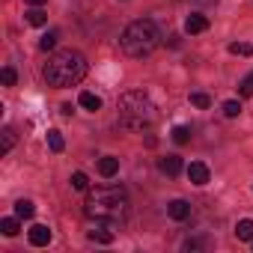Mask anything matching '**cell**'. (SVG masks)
Here are the masks:
<instances>
[{
  "label": "cell",
  "mask_w": 253,
  "mask_h": 253,
  "mask_svg": "<svg viewBox=\"0 0 253 253\" xmlns=\"http://www.w3.org/2000/svg\"><path fill=\"white\" fill-rule=\"evenodd\" d=\"M84 75H86V60H84V54H78L72 48L57 51L45 66V81H48V86H57V89L81 84Z\"/></svg>",
  "instance_id": "6da1fadb"
},
{
  "label": "cell",
  "mask_w": 253,
  "mask_h": 253,
  "mask_svg": "<svg viewBox=\"0 0 253 253\" xmlns=\"http://www.w3.org/2000/svg\"><path fill=\"white\" fill-rule=\"evenodd\" d=\"M84 211H86V217H95V220H122L125 211H128V197L116 185L95 188V191H89Z\"/></svg>",
  "instance_id": "7a4b0ae2"
},
{
  "label": "cell",
  "mask_w": 253,
  "mask_h": 253,
  "mask_svg": "<svg viewBox=\"0 0 253 253\" xmlns=\"http://www.w3.org/2000/svg\"><path fill=\"white\" fill-rule=\"evenodd\" d=\"M116 110H119L122 122L128 125V128H146V125H152L155 116H158L155 101H152L143 89L122 92V95L116 98Z\"/></svg>",
  "instance_id": "3957f363"
},
{
  "label": "cell",
  "mask_w": 253,
  "mask_h": 253,
  "mask_svg": "<svg viewBox=\"0 0 253 253\" xmlns=\"http://www.w3.org/2000/svg\"><path fill=\"white\" fill-rule=\"evenodd\" d=\"M158 42H161L158 27H155V21H149V18L131 21L128 27H125V33H122V51L128 54V57H134V60L149 57V54L158 48Z\"/></svg>",
  "instance_id": "277c9868"
},
{
  "label": "cell",
  "mask_w": 253,
  "mask_h": 253,
  "mask_svg": "<svg viewBox=\"0 0 253 253\" xmlns=\"http://www.w3.org/2000/svg\"><path fill=\"white\" fill-rule=\"evenodd\" d=\"M27 238H30V244H33V247H45V244L51 241V229H48L45 223H36V226L27 232Z\"/></svg>",
  "instance_id": "5b68a950"
},
{
  "label": "cell",
  "mask_w": 253,
  "mask_h": 253,
  "mask_svg": "<svg viewBox=\"0 0 253 253\" xmlns=\"http://www.w3.org/2000/svg\"><path fill=\"white\" fill-rule=\"evenodd\" d=\"M158 170L167 173V176H179V173H182V158H179V155H167V158L158 161Z\"/></svg>",
  "instance_id": "8992f818"
},
{
  "label": "cell",
  "mask_w": 253,
  "mask_h": 253,
  "mask_svg": "<svg viewBox=\"0 0 253 253\" xmlns=\"http://www.w3.org/2000/svg\"><path fill=\"white\" fill-rule=\"evenodd\" d=\"M188 179H191L194 185H206V182H209V167H206L203 161H194V164L188 167Z\"/></svg>",
  "instance_id": "52a82bcc"
},
{
  "label": "cell",
  "mask_w": 253,
  "mask_h": 253,
  "mask_svg": "<svg viewBox=\"0 0 253 253\" xmlns=\"http://www.w3.org/2000/svg\"><path fill=\"white\" fill-rule=\"evenodd\" d=\"M167 214H170L173 220H185V217H191V206H188L185 200H173V203L167 206Z\"/></svg>",
  "instance_id": "ba28073f"
},
{
  "label": "cell",
  "mask_w": 253,
  "mask_h": 253,
  "mask_svg": "<svg viewBox=\"0 0 253 253\" xmlns=\"http://www.w3.org/2000/svg\"><path fill=\"white\" fill-rule=\"evenodd\" d=\"M98 173H101L104 179L116 176V173H119V158H113V155H104V158L98 161Z\"/></svg>",
  "instance_id": "9c48e42d"
},
{
  "label": "cell",
  "mask_w": 253,
  "mask_h": 253,
  "mask_svg": "<svg viewBox=\"0 0 253 253\" xmlns=\"http://www.w3.org/2000/svg\"><path fill=\"white\" fill-rule=\"evenodd\" d=\"M185 30L188 33H203V30H209V18L206 15H188L185 18Z\"/></svg>",
  "instance_id": "30bf717a"
},
{
  "label": "cell",
  "mask_w": 253,
  "mask_h": 253,
  "mask_svg": "<svg viewBox=\"0 0 253 253\" xmlns=\"http://www.w3.org/2000/svg\"><path fill=\"white\" fill-rule=\"evenodd\" d=\"M78 104L84 107V110H101V98L95 95V92H81V98H78Z\"/></svg>",
  "instance_id": "8fae6325"
},
{
  "label": "cell",
  "mask_w": 253,
  "mask_h": 253,
  "mask_svg": "<svg viewBox=\"0 0 253 253\" xmlns=\"http://www.w3.org/2000/svg\"><path fill=\"white\" fill-rule=\"evenodd\" d=\"M235 235H238L241 241H253V220H247V217L238 220V223H235Z\"/></svg>",
  "instance_id": "7c38bea8"
},
{
  "label": "cell",
  "mask_w": 253,
  "mask_h": 253,
  "mask_svg": "<svg viewBox=\"0 0 253 253\" xmlns=\"http://www.w3.org/2000/svg\"><path fill=\"white\" fill-rule=\"evenodd\" d=\"M86 235H89V241H98V244H110V241H113V232H110V229H104V226L89 229Z\"/></svg>",
  "instance_id": "4fadbf2b"
},
{
  "label": "cell",
  "mask_w": 253,
  "mask_h": 253,
  "mask_svg": "<svg viewBox=\"0 0 253 253\" xmlns=\"http://www.w3.org/2000/svg\"><path fill=\"white\" fill-rule=\"evenodd\" d=\"M48 146H51V152H63L66 149V140H63V134L54 128V131H48Z\"/></svg>",
  "instance_id": "5bb4252c"
},
{
  "label": "cell",
  "mask_w": 253,
  "mask_h": 253,
  "mask_svg": "<svg viewBox=\"0 0 253 253\" xmlns=\"http://www.w3.org/2000/svg\"><path fill=\"white\" fill-rule=\"evenodd\" d=\"M33 211H36V209H33V203H30V200H18V203H15V214H18L21 220L33 217Z\"/></svg>",
  "instance_id": "9a60e30c"
},
{
  "label": "cell",
  "mask_w": 253,
  "mask_h": 253,
  "mask_svg": "<svg viewBox=\"0 0 253 253\" xmlns=\"http://www.w3.org/2000/svg\"><path fill=\"white\" fill-rule=\"evenodd\" d=\"M15 146V131L12 128H3V143H0V155H9Z\"/></svg>",
  "instance_id": "2e32d148"
},
{
  "label": "cell",
  "mask_w": 253,
  "mask_h": 253,
  "mask_svg": "<svg viewBox=\"0 0 253 253\" xmlns=\"http://www.w3.org/2000/svg\"><path fill=\"white\" fill-rule=\"evenodd\" d=\"M0 229H3V235H18V214L15 217H3V220H0Z\"/></svg>",
  "instance_id": "e0dca14e"
},
{
  "label": "cell",
  "mask_w": 253,
  "mask_h": 253,
  "mask_svg": "<svg viewBox=\"0 0 253 253\" xmlns=\"http://www.w3.org/2000/svg\"><path fill=\"white\" fill-rule=\"evenodd\" d=\"M45 21H48V15H45V12H42L39 6H33V9L27 12V24H33V27H42Z\"/></svg>",
  "instance_id": "ac0fdd59"
},
{
  "label": "cell",
  "mask_w": 253,
  "mask_h": 253,
  "mask_svg": "<svg viewBox=\"0 0 253 253\" xmlns=\"http://www.w3.org/2000/svg\"><path fill=\"white\" fill-rule=\"evenodd\" d=\"M173 140H176L179 146H185V143L191 140V128H188V125H176V128H173Z\"/></svg>",
  "instance_id": "d6986e66"
},
{
  "label": "cell",
  "mask_w": 253,
  "mask_h": 253,
  "mask_svg": "<svg viewBox=\"0 0 253 253\" xmlns=\"http://www.w3.org/2000/svg\"><path fill=\"white\" fill-rule=\"evenodd\" d=\"M229 54H238V57H250V54H253V45H247V42H232V45H229Z\"/></svg>",
  "instance_id": "ffe728a7"
},
{
  "label": "cell",
  "mask_w": 253,
  "mask_h": 253,
  "mask_svg": "<svg viewBox=\"0 0 253 253\" xmlns=\"http://www.w3.org/2000/svg\"><path fill=\"white\" fill-rule=\"evenodd\" d=\"M72 188H75V191H89L86 173H72Z\"/></svg>",
  "instance_id": "44dd1931"
},
{
  "label": "cell",
  "mask_w": 253,
  "mask_h": 253,
  "mask_svg": "<svg viewBox=\"0 0 253 253\" xmlns=\"http://www.w3.org/2000/svg\"><path fill=\"white\" fill-rule=\"evenodd\" d=\"M238 92H241L244 98H250V95H253V72H250V75H247V78L238 84Z\"/></svg>",
  "instance_id": "7402d4cb"
},
{
  "label": "cell",
  "mask_w": 253,
  "mask_h": 253,
  "mask_svg": "<svg viewBox=\"0 0 253 253\" xmlns=\"http://www.w3.org/2000/svg\"><path fill=\"white\" fill-rule=\"evenodd\" d=\"M191 104H194V107H209L211 98H209L206 92H191Z\"/></svg>",
  "instance_id": "603a6c76"
},
{
  "label": "cell",
  "mask_w": 253,
  "mask_h": 253,
  "mask_svg": "<svg viewBox=\"0 0 253 253\" xmlns=\"http://www.w3.org/2000/svg\"><path fill=\"white\" fill-rule=\"evenodd\" d=\"M54 45H57V33H45V36L39 39V48H42V51H51Z\"/></svg>",
  "instance_id": "cb8c5ba5"
},
{
  "label": "cell",
  "mask_w": 253,
  "mask_h": 253,
  "mask_svg": "<svg viewBox=\"0 0 253 253\" xmlns=\"http://www.w3.org/2000/svg\"><path fill=\"white\" fill-rule=\"evenodd\" d=\"M223 113H226V116H229V119H232V116H238V113H241V104H238V101H232V98H229V101H223Z\"/></svg>",
  "instance_id": "d4e9b609"
},
{
  "label": "cell",
  "mask_w": 253,
  "mask_h": 253,
  "mask_svg": "<svg viewBox=\"0 0 253 253\" xmlns=\"http://www.w3.org/2000/svg\"><path fill=\"white\" fill-rule=\"evenodd\" d=\"M0 78H3V84H6V86H15V69H9V66H6L3 72H0Z\"/></svg>",
  "instance_id": "484cf974"
},
{
  "label": "cell",
  "mask_w": 253,
  "mask_h": 253,
  "mask_svg": "<svg viewBox=\"0 0 253 253\" xmlns=\"http://www.w3.org/2000/svg\"><path fill=\"white\" fill-rule=\"evenodd\" d=\"M191 3H197V6H209V3H214V0H191Z\"/></svg>",
  "instance_id": "4316f807"
},
{
  "label": "cell",
  "mask_w": 253,
  "mask_h": 253,
  "mask_svg": "<svg viewBox=\"0 0 253 253\" xmlns=\"http://www.w3.org/2000/svg\"><path fill=\"white\" fill-rule=\"evenodd\" d=\"M24 3H30V6H42L45 0H24Z\"/></svg>",
  "instance_id": "83f0119b"
}]
</instances>
